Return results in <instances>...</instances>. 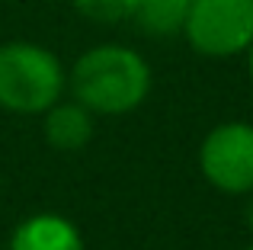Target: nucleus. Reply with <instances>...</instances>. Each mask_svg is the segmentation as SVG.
I'll return each mask as SVG.
<instances>
[{
    "label": "nucleus",
    "mask_w": 253,
    "mask_h": 250,
    "mask_svg": "<svg viewBox=\"0 0 253 250\" xmlns=\"http://www.w3.org/2000/svg\"><path fill=\"white\" fill-rule=\"evenodd\" d=\"M183 36L205 58L244 55L253 45V0H192Z\"/></svg>",
    "instance_id": "3"
},
{
    "label": "nucleus",
    "mask_w": 253,
    "mask_h": 250,
    "mask_svg": "<svg viewBox=\"0 0 253 250\" xmlns=\"http://www.w3.org/2000/svg\"><path fill=\"white\" fill-rule=\"evenodd\" d=\"M68 87L64 64L36 42L0 45V106L23 116H42Z\"/></svg>",
    "instance_id": "2"
},
{
    "label": "nucleus",
    "mask_w": 253,
    "mask_h": 250,
    "mask_svg": "<svg viewBox=\"0 0 253 250\" xmlns=\"http://www.w3.org/2000/svg\"><path fill=\"white\" fill-rule=\"evenodd\" d=\"M247 225H250V231H253V202L247 206Z\"/></svg>",
    "instance_id": "10"
},
{
    "label": "nucleus",
    "mask_w": 253,
    "mask_h": 250,
    "mask_svg": "<svg viewBox=\"0 0 253 250\" xmlns=\"http://www.w3.org/2000/svg\"><path fill=\"white\" fill-rule=\"evenodd\" d=\"M45 119H42V131H45V141L58 151H81L90 144L93 138V113L84 106V103L71 100L61 103L58 100L55 106L45 109Z\"/></svg>",
    "instance_id": "6"
},
{
    "label": "nucleus",
    "mask_w": 253,
    "mask_h": 250,
    "mask_svg": "<svg viewBox=\"0 0 253 250\" xmlns=\"http://www.w3.org/2000/svg\"><path fill=\"white\" fill-rule=\"evenodd\" d=\"M192 0H138L135 23L151 36H176L183 32Z\"/></svg>",
    "instance_id": "7"
},
{
    "label": "nucleus",
    "mask_w": 253,
    "mask_h": 250,
    "mask_svg": "<svg viewBox=\"0 0 253 250\" xmlns=\"http://www.w3.org/2000/svg\"><path fill=\"white\" fill-rule=\"evenodd\" d=\"M71 93L93 116H125L151 93V64L128 45H93L74 61Z\"/></svg>",
    "instance_id": "1"
},
{
    "label": "nucleus",
    "mask_w": 253,
    "mask_h": 250,
    "mask_svg": "<svg viewBox=\"0 0 253 250\" xmlns=\"http://www.w3.org/2000/svg\"><path fill=\"white\" fill-rule=\"evenodd\" d=\"M10 250H84V238L64 215L42 212L13 231Z\"/></svg>",
    "instance_id": "5"
},
{
    "label": "nucleus",
    "mask_w": 253,
    "mask_h": 250,
    "mask_svg": "<svg viewBox=\"0 0 253 250\" xmlns=\"http://www.w3.org/2000/svg\"><path fill=\"white\" fill-rule=\"evenodd\" d=\"M247 68H250V77H253V45L247 48Z\"/></svg>",
    "instance_id": "9"
},
{
    "label": "nucleus",
    "mask_w": 253,
    "mask_h": 250,
    "mask_svg": "<svg viewBox=\"0 0 253 250\" xmlns=\"http://www.w3.org/2000/svg\"><path fill=\"white\" fill-rule=\"evenodd\" d=\"M71 3L90 23L116 26V23H125V19H135L138 0H71Z\"/></svg>",
    "instance_id": "8"
},
{
    "label": "nucleus",
    "mask_w": 253,
    "mask_h": 250,
    "mask_svg": "<svg viewBox=\"0 0 253 250\" xmlns=\"http://www.w3.org/2000/svg\"><path fill=\"white\" fill-rule=\"evenodd\" d=\"M247 250H253V244H250V247H247Z\"/></svg>",
    "instance_id": "11"
},
{
    "label": "nucleus",
    "mask_w": 253,
    "mask_h": 250,
    "mask_svg": "<svg viewBox=\"0 0 253 250\" xmlns=\"http://www.w3.org/2000/svg\"><path fill=\"white\" fill-rule=\"evenodd\" d=\"M199 167L221 193H253V125L224 122L211 128L199 148Z\"/></svg>",
    "instance_id": "4"
}]
</instances>
